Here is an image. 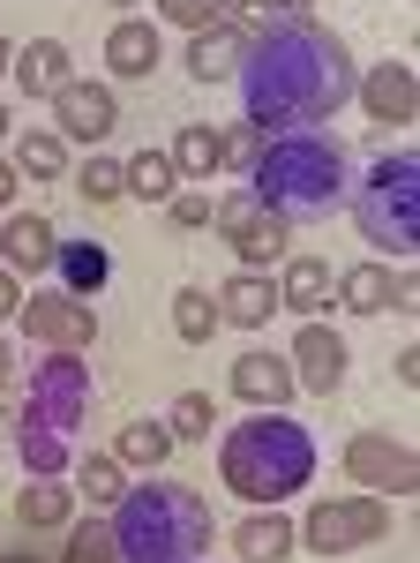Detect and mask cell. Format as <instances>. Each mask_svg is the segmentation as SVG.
I'll use <instances>...</instances> for the list:
<instances>
[{
    "label": "cell",
    "instance_id": "6",
    "mask_svg": "<svg viewBox=\"0 0 420 563\" xmlns=\"http://www.w3.org/2000/svg\"><path fill=\"white\" fill-rule=\"evenodd\" d=\"M353 225L383 263L420 256V158L413 151H383L353 188Z\"/></svg>",
    "mask_w": 420,
    "mask_h": 563
},
{
    "label": "cell",
    "instance_id": "7",
    "mask_svg": "<svg viewBox=\"0 0 420 563\" xmlns=\"http://www.w3.org/2000/svg\"><path fill=\"white\" fill-rule=\"evenodd\" d=\"M294 541L308 549V556H353V549H376V541H390V504L383 496H331V504H308V519L294 526Z\"/></svg>",
    "mask_w": 420,
    "mask_h": 563
},
{
    "label": "cell",
    "instance_id": "33",
    "mask_svg": "<svg viewBox=\"0 0 420 563\" xmlns=\"http://www.w3.org/2000/svg\"><path fill=\"white\" fill-rule=\"evenodd\" d=\"M76 196H84V203H128V188H121V158L90 151L84 166H76Z\"/></svg>",
    "mask_w": 420,
    "mask_h": 563
},
{
    "label": "cell",
    "instance_id": "12",
    "mask_svg": "<svg viewBox=\"0 0 420 563\" xmlns=\"http://www.w3.org/2000/svg\"><path fill=\"white\" fill-rule=\"evenodd\" d=\"M225 384H233V398H241L248 413H286L300 398V384H294V368H286L278 346H241L233 368H225Z\"/></svg>",
    "mask_w": 420,
    "mask_h": 563
},
{
    "label": "cell",
    "instance_id": "4",
    "mask_svg": "<svg viewBox=\"0 0 420 563\" xmlns=\"http://www.w3.org/2000/svg\"><path fill=\"white\" fill-rule=\"evenodd\" d=\"M218 481L255 511H286L316 481V435L300 429L294 413H248L218 443Z\"/></svg>",
    "mask_w": 420,
    "mask_h": 563
},
{
    "label": "cell",
    "instance_id": "30",
    "mask_svg": "<svg viewBox=\"0 0 420 563\" xmlns=\"http://www.w3.org/2000/svg\"><path fill=\"white\" fill-rule=\"evenodd\" d=\"M173 331H180V346H210V331H225L210 286H180V294H173Z\"/></svg>",
    "mask_w": 420,
    "mask_h": 563
},
{
    "label": "cell",
    "instance_id": "45",
    "mask_svg": "<svg viewBox=\"0 0 420 563\" xmlns=\"http://www.w3.org/2000/svg\"><path fill=\"white\" fill-rule=\"evenodd\" d=\"M0 563H45V556H38V549H8Z\"/></svg>",
    "mask_w": 420,
    "mask_h": 563
},
{
    "label": "cell",
    "instance_id": "29",
    "mask_svg": "<svg viewBox=\"0 0 420 563\" xmlns=\"http://www.w3.org/2000/svg\"><path fill=\"white\" fill-rule=\"evenodd\" d=\"M68 474H76V496H84V504H106V511H113V504L128 496V474H121V459H113V451H84Z\"/></svg>",
    "mask_w": 420,
    "mask_h": 563
},
{
    "label": "cell",
    "instance_id": "20",
    "mask_svg": "<svg viewBox=\"0 0 420 563\" xmlns=\"http://www.w3.org/2000/svg\"><path fill=\"white\" fill-rule=\"evenodd\" d=\"M173 174H180V188H210V174L225 166V135L210 129V121H188V129L166 143Z\"/></svg>",
    "mask_w": 420,
    "mask_h": 563
},
{
    "label": "cell",
    "instance_id": "27",
    "mask_svg": "<svg viewBox=\"0 0 420 563\" xmlns=\"http://www.w3.org/2000/svg\"><path fill=\"white\" fill-rule=\"evenodd\" d=\"M8 143H15V151H8V166H15V174L23 180H68V143H60V135L53 129H31V135H8Z\"/></svg>",
    "mask_w": 420,
    "mask_h": 563
},
{
    "label": "cell",
    "instance_id": "8",
    "mask_svg": "<svg viewBox=\"0 0 420 563\" xmlns=\"http://www.w3.org/2000/svg\"><path fill=\"white\" fill-rule=\"evenodd\" d=\"M338 466H345V481H353L361 496H383V504H406V496L420 488V459H413V443H406V435H383V429L345 435Z\"/></svg>",
    "mask_w": 420,
    "mask_h": 563
},
{
    "label": "cell",
    "instance_id": "25",
    "mask_svg": "<svg viewBox=\"0 0 420 563\" xmlns=\"http://www.w3.org/2000/svg\"><path fill=\"white\" fill-rule=\"evenodd\" d=\"M180 68H188V84H233V68H241V38H233V31H196L188 53H180Z\"/></svg>",
    "mask_w": 420,
    "mask_h": 563
},
{
    "label": "cell",
    "instance_id": "28",
    "mask_svg": "<svg viewBox=\"0 0 420 563\" xmlns=\"http://www.w3.org/2000/svg\"><path fill=\"white\" fill-rule=\"evenodd\" d=\"M121 188H128V203H166L173 188H180V174H173V158H166V143H151V151L121 158Z\"/></svg>",
    "mask_w": 420,
    "mask_h": 563
},
{
    "label": "cell",
    "instance_id": "18",
    "mask_svg": "<svg viewBox=\"0 0 420 563\" xmlns=\"http://www.w3.org/2000/svg\"><path fill=\"white\" fill-rule=\"evenodd\" d=\"M53 249H60V233H53L38 211H8L0 218V263H8L15 278H23V271H31V278L53 271Z\"/></svg>",
    "mask_w": 420,
    "mask_h": 563
},
{
    "label": "cell",
    "instance_id": "31",
    "mask_svg": "<svg viewBox=\"0 0 420 563\" xmlns=\"http://www.w3.org/2000/svg\"><path fill=\"white\" fill-rule=\"evenodd\" d=\"M60 563H121L113 526L106 519H68V533H60Z\"/></svg>",
    "mask_w": 420,
    "mask_h": 563
},
{
    "label": "cell",
    "instance_id": "26",
    "mask_svg": "<svg viewBox=\"0 0 420 563\" xmlns=\"http://www.w3.org/2000/svg\"><path fill=\"white\" fill-rule=\"evenodd\" d=\"M331 301L345 316H383L390 308V263H353V271H338Z\"/></svg>",
    "mask_w": 420,
    "mask_h": 563
},
{
    "label": "cell",
    "instance_id": "22",
    "mask_svg": "<svg viewBox=\"0 0 420 563\" xmlns=\"http://www.w3.org/2000/svg\"><path fill=\"white\" fill-rule=\"evenodd\" d=\"M300 541H294V519L286 511H248V519L233 526V556L241 563H286Z\"/></svg>",
    "mask_w": 420,
    "mask_h": 563
},
{
    "label": "cell",
    "instance_id": "32",
    "mask_svg": "<svg viewBox=\"0 0 420 563\" xmlns=\"http://www.w3.org/2000/svg\"><path fill=\"white\" fill-rule=\"evenodd\" d=\"M173 443H210V429H218V406H210V390H180L166 413Z\"/></svg>",
    "mask_w": 420,
    "mask_h": 563
},
{
    "label": "cell",
    "instance_id": "37",
    "mask_svg": "<svg viewBox=\"0 0 420 563\" xmlns=\"http://www.w3.org/2000/svg\"><path fill=\"white\" fill-rule=\"evenodd\" d=\"M218 135H225V166H218V174H248L255 151H263V135H255L248 121H241V129H218Z\"/></svg>",
    "mask_w": 420,
    "mask_h": 563
},
{
    "label": "cell",
    "instance_id": "21",
    "mask_svg": "<svg viewBox=\"0 0 420 563\" xmlns=\"http://www.w3.org/2000/svg\"><path fill=\"white\" fill-rule=\"evenodd\" d=\"M53 278H60V294L98 301V294H106V278H113V256H106L98 241H60V249H53Z\"/></svg>",
    "mask_w": 420,
    "mask_h": 563
},
{
    "label": "cell",
    "instance_id": "9",
    "mask_svg": "<svg viewBox=\"0 0 420 563\" xmlns=\"http://www.w3.org/2000/svg\"><path fill=\"white\" fill-rule=\"evenodd\" d=\"M286 368H294V384L308 398H338L345 390V368H353V346H345V331H338L331 316H308V323H294Z\"/></svg>",
    "mask_w": 420,
    "mask_h": 563
},
{
    "label": "cell",
    "instance_id": "15",
    "mask_svg": "<svg viewBox=\"0 0 420 563\" xmlns=\"http://www.w3.org/2000/svg\"><path fill=\"white\" fill-rule=\"evenodd\" d=\"M158 60H166V38H158V23H143V15H121V23L106 31V76H113V84H143V76H158Z\"/></svg>",
    "mask_w": 420,
    "mask_h": 563
},
{
    "label": "cell",
    "instance_id": "35",
    "mask_svg": "<svg viewBox=\"0 0 420 563\" xmlns=\"http://www.w3.org/2000/svg\"><path fill=\"white\" fill-rule=\"evenodd\" d=\"M166 218L180 225V233H196V225H210V218H218V203H210V188H173V196H166Z\"/></svg>",
    "mask_w": 420,
    "mask_h": 563
},
{
    "label": "cell",
    "instance_id": "11",
    "mask_svg": "<svg viewBox=\"0 0 420 563\" xmlns=\"http://www.w3.org/2000/svg\"><path fill=\"white\" fill-rule=\"evenodd\" d=\"M113 121H121V98H113V84H90V76H68V84L53 90V135L60 143H106L113 135Z\"/></svg>",
    "mask_w": 420,
    "mask_h": 563
},
{
    "label": "cell",
    "instance_id": "19",
    "mask_svg": "<svg viewBox=\"0 0 420 563\" xmlns=\"http://www.w3.org/2000/svg\"><path fill=\"white\" fill-rule=\"evenodd\" d=\"M68 76H76V60H68L60 38H31V45H15V60H8V84L31 90V98H53Z\"/></svg>",
    "mask_w": 420,
    "mask_h": 563
},
{
    "label": "cell",
    "instance_id": "17",
    "mask_svg": "<svg viewBox=\"0 0 420 563\" xmlns=\"http://www.w3.org/2000/svg\"><path fill=\"white\" fill-rule=\"evenodd\" d=\"M210 301H218V323L225 331H263L278 316V286H270V271H233Z\"/></svg>",
    "mask_w": 420,
    "mask_h": 563
},
{
    "label": "cell",
    "instance_id": "36",
    "mask_svg": "<svg viewBox=\"0 0 420 563\" xmlns=\"http://www.w3.org/2000/svg\"><path fill=\"white\" fill-rule=\"evenodd\" d=\"M225 31H233L241 45H255V38H270V31H278V15H270L263 0H233V8H225Z\"/></svg>",
    "mask_w": 420,
    "mask_h": 563
},
{
    "label": "cell",
    "instance_id": "34",
    "mask_svg": "<svg viewBox=\"0 0 420 563\" xmlns=\"http://www.w3.org/2000/svg\"><path fill=\"white\" fill-rule=\"evenodd\" d=\"M225 8L233 0H158V23H173V31H225Z\"/></svg>",
    "mask_w": 420,
    "mask_h": 563
},
{
    "label": "cell",
    "instance_id": "47",
    "mask_svg": "<svg viewBox=\"0 0 420 563\" xmlns=\"http://www.w3.org/2000/svg\"><path fill=\"white\" fill-rule=\"evenodd\" d=\"M106 8H113V15H135V8H143V0H106Z\"/></svg>",
    "mask_w": 420,
    "mask_h": 563
},
{
    "label": "cell",
    "instance_id": "43",
    "mask_svg": "<svg viewBox=\"0 0 420 563\" xmlns=\"http://www.w3.org/2000/svg\"><path fill=\"white\" fill-rule=\"evenodd\" d=\"M15 384V339H8V331H0V390Z\"/></svg>",
    "mask_w": 420,
    "mask_h": 563
},
{
    "label": "cell",
    "instance_id": "5",
    "mask_svg": "<svg viewBox=\"0 0 420 563\" xmlns=\"http://www.w3.org/2000/svg\"><path fill=\"white\" fill-rule=\"evenodd\" d=\"M255 203L270 218H331L345 203V143L331 129H308V135H263V151H255V166L241 174Z\"/></svg>",
    "mask_w": 420,
    "mask_h": 563
},
{
    "label": "cell",
    "instance_id": "38",
    "mask_svg": "<svg viewBox=\"0 0 420 563\" xmlns=\"http://www.w3.org/2000/svg\"><path fill=\"white\" fill-rule=\"evenodd\" d=\"M390 308H398V316H413V308H420V278L406 271V263H390Z\"/></svg>",
    "mask_w": 420,
    "mask_h": 563
},
{
    "label": "cell",
    "instance_id": "13",
    "mask_svg": "<svg viewBox=\"0 0 420 563\" xmlns=\"http://www.w3.org/2000/svg\"><path fill=\"white\" fill-rule=\"evenodd\" d=\"M353 106H368L376 129H413L420 121V76L413 60H376L361 84H353Z\"/></svg>",
    "mask_w": 420,
    "mask_h": 563
},
{
    "label": "cell",
    "instance_id": "3",
    "mask_svg": "<svg viewBox=\"0 0 420 563\" xmlns=\"http://www.w3.org/2000/svg\"><path fill=\"white\" fill-rule=\"evenodd\" d=\"M84 421H90V361L84 353H38L31 390H23V421H15L23 481H68Z\"/></svg>",
    "mask_w": 420,
    "mask_h": 563
},
{
    "label": "cell",
    "instance_id": "16",
    "mask_svg": "<svg viewBox=\"0 0 420 563\" xmlns=\"http://www.w3.org/2000/svg\"><path fill=\"white\" fill-rule=\"evenodd\" d=\"M278 286V308L286 316H331V286H338V271H331V256H286V271L270 278Z\"/></svg>",
    "mask_w": 420,
    "mask_h": 563
},
{
    "label": "cell",
    "instance_id": "23",
    "mask_svg": "<svg viewBox=\"0 0 420 563\" xmlns=\"http://www.w3.org/2000/svg\"><path fill=\"white\" fill-rule=\"evenodd\" d=\"M173 451H180V443H173L166 421H128V429L113 435V459H121V474H158Z\"/></svg>",
    "mask_w": 420,
    "mask_h": 563
},
{
    "label": "cell",
    "instance_id": "24",
    "mask_svg": "<svg viewBox=\"0 0 420 563\" xmlns=\"http://www.w3.org/2000/svg\"><path fill=\"white\" fill-rule=\"evenodd\" d=\"M15 519H23V533H68V519H76V496H68L60 481H23Z\"/></svg>",
    "mask_w": 420,
    "mask_h": 563
},
{
    "label": "cell",
    "instance_id": "46",
    "mask_svg": "<svg viewBox=\"0 0 420 563\" xmlns=\"http://www.w3.org/2000/svg\"><path fill=\"white\" fill-rule=\"evenodd\" d=\"M8 60H15V45H8V38H0V84H8Z\"/></svg>",
    "mask_w": 420,
    "mask_h": 563
},
{
    "label": "cell",
    "instance_id": "2",
    "mask_svg": "<svg viewBox=\"0 0 420 563\" xmlns=\"http://www.w3.org/2000/svg\"><path fill=\"white\" fill-rule=\"evenodd\" d=\"M106 526H113L121 563H203L210 556V533H218L203 488L166 481V474L128 481V496L106 511Z\"/></svg>",
    "mask_w": 420,
    "mask_h": 563
},
{
    "label": "cell",
    "instance_id": "1",
    "mask_svg": "<svg viewBox=\"0 0 420 563\" xmlns=\"http://www.w3.org/2000/svg\"><path fill=\"white\" fill-rule=\"evenodd\" d=\"M353 45L338 38L331 23H278L270 38L241 45V68H233V90H241V121L255 135H308L331 129L338 113L353 106Z\"/></svg>",
    "mask_w": 420,
    "mask_h": 563
},
{
    "label": "cell",
    "instance_id": "39",
    "mask_svg": "<svg viewBox=\"0 0 420 563\" xmlns=\"http://www.w3.org/2000/svg\"><path fill=\"white\" fill-rule=\"evenodd\" d=\"M15 308H23V278L0 263V323H15Z\"/></svg>",
    "mask_w": 420,
    "mask_h": 563
},
{
    "label": "cell",
    "instance_id": "40",
    "mask_svg": "<svg viewBox=\"0 0 420 563\" xmlns=\"http://www.w3.org/2000/svg\"><path fill=\"white\" fill-rule=\"evenodd\" d=\"M263 8H270L278 23H308V15H316V0H263Z\"/></svg>",
    "mask_w": 420,
    "mask_h": 563
},
{
    "label": "cell",
    "instance_id": "44",
    "mask_svg": "<svg viewBox=\"0 0 420 563\" xmlns=\"http://www.w3.org/2000/svg\"><path fill=\"white\" fill-rule=\"evenodd\" d=\"M8 135H15V106L0 98V143H8Z\"/></svg>",
    "mask_w": 420,
    "mask_h": 563
},
{
    "label": "cell",
    "instance_id": "42",
    "mask_svg": "<svg viewBox=\"0 0 420 563\" xmlns=\"http://www.w3.org/2000/svg\"><path fill=\"white\" fill-rule=\"evenodd\" d=\"M390 376H398V384L413 390V376H420V346H406V353H398V368H390Z\"/></svg>",
    "mask_w": 420,
    "mask_h": 563
},
{
    "label": "cell",
    "instance_id": "41",
    "mask_svg": "<svg viewBox=\"0 0 420 563\" xmlns=\"http://www.w3.org/2000/svg\"><path fill=\"white\" fill-rule=\"evenodd\" d=\"M15 196H23V174H15V166H8V151H0V211H8Z\"/></svg>",
    "mask_w": 420,
    "mask_h": 563
},
{
    "label": "cell",
    "instance_id": "10",
    "mask_svg": "<svg viewBox=\"0 0 420 563\" xmlns=\"http://www.w3.org/2000/svg\"><path fill=\"white\" fill-rule=\"evenodd\" d=\"M15 323H23V331H31V346H45V353H90V339H98V316H90V301L60 294V286L23 294Z\"/></svg>",
    "mask_w": 420,
    "mask_h": 563
},
{
    "label": "cell",
    "instance_id": "14",
    "mask_svg": "<svg viewBox=\"0 0 420 563\" xmlns=\"http://www.w3.org/2000/svg\"><path fill=\"white\" fill-rule=\"evenodd\" d=\"M218 233H225V249L241 256V271H270V263L294 256V225L270 218L263 203H248L241 218H218Z\"/></svg>",
    "mask_w": 420,
    "mask_h": 563
}]
</instances>
